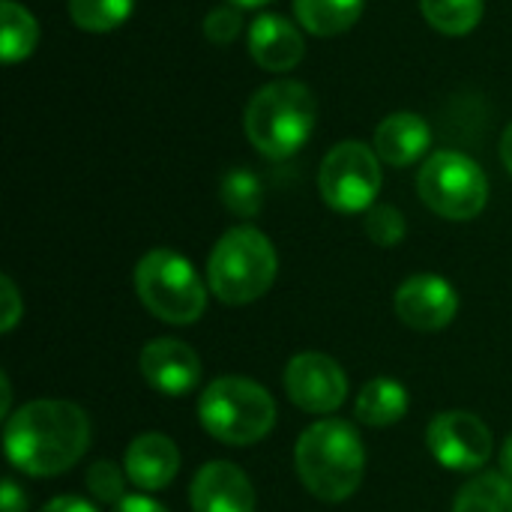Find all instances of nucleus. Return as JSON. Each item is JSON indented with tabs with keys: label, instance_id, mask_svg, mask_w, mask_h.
<instances>
[{
	"label": "nucleus",
	"instance_id": "f257e3e1",
	"mask_svg": "<svg viewBox=\"0 0 512 512\" xmlns=\"http://www.w3.org/2000/svg\"><path fill=\"white\" fill-rule=\"evenodd\" d=\"M90 447L87 414L66 399H36L21 405L3 429L6 459L27 477L66 474Z\"/></svg>",
	"mask_w": 512,
	"mask_h": 512
},
{
	"label": "nucleus",
	"instance_id": "f03ea898",
	"mask_svg": "<svg viewBox=\"0 0 512 512\" xmlns=\"http://www.w3.org/2000/svg\"><path fill=\"white\" fill-rule=\"evenodd\" d=\"M300 483L324 504L348 501L366 474V447L345 420H318L303 429L294 447Z\"/></svg>",
	"mask_w": 512,
	"mask_h": 512
},
{
	"label": "nucleus",
	"instance_id": "7ed1b4c3",
	"mask_svg": "<svg viewBox=\"0 0 512 512\" xmlns=\"http://www.w3.org/2000/svg\"><path fill=\"white\" fill-rule=\"evenodd\" d=\"M318 102L309 84L279 78L258 87L246 105L243 129L252 147L267 159H291L312 138Z\"/></svg>",
	"mask_w": 512,
	"mask_h": 512
},
{
	"label": "nucleus",
	"instance_id": "20e7f679",
	"mask_svg": "<svg viewBox=\"0 0 512 512\" xmlns=\"http://www.w3.org/2000/svg\"><path fill=\"white\" fill-rule=\"evenodd\" d=\"M279 273L270 237L252 225L225 231L207 258V288L225 306H249L261 300Z\"/></svg>",
	"mask_w": 512,
	"mask_h": 512
},
{
	"label": "nucleus",
	"instance_id": "39448f33",
	"mask_svg": "<svg viewBox=\"0 0 512 512\" xmlns=\"http://www.w3.org/2000/svg\"><path fill=\"white\" fill-rule=\"evenodd\" d=\"M198 420L204 432L225 447H252L273 432L276 402L258 381L225 375L201 393Z\"/></svg>",
	"mask_w": 512,
	"mask_h": 512
},
{
	"label": "nucleus",
	"instance_id": "423d86ee",
	"mask_svg": "<svg viewBox=\"0 0 512 512\" xmlns=\"http://www.w3.org/2000/svg\"><path fill=\"white\" fill-rule=\"evenodd\" d=\"M207 291L192 261L174 249H150L135 264V294L165 324H195L207 309Z\"/></svg>",
	"mask_w": 512,
	"mask_h": 512
},
{
	"label": "nucleus",
	"instance_id": "0eeeda50",
	"mask_svg": "<svg viewBox=\"0 0 512 512\" xmlns=\"http://www.w3.org/2000/svg\"><path fill=\"white\" fill-rule=\"evenodd\" d=\"M417 192L423 204L450 222L477 219L489 201L486 171L459 150H435L423 159L417 174Z\"/></svg>",
	"mask_w": 512,
	"mask_h": 512
},
{
	"label": "nucleus",
	"instance_id": "6e6552de",
	"mask_svg": "<svg viewBox=\"0 0 512 512\" xmlns=\"http://www.w3.org/2000/svg\"><path fill=\"white\" fill-rule=\"evenodd\" d=\"M381 183V159L375 147L363 141H342L330 147L318 168L321 198L330 210L342 216L372 210L378 204Z\"/></svg>",
	"mask_w": 512,
	"mask_h": 512
},
{
	"label": "nucleus",
	"instance_id": "1a4fd4ad",
	"mask_svg": "<svg viewBox=\"0 0 512 512\" xmlns=\"http://www.w3.org/2000/svg\"><path fill=\"white\" fill-rule=\"evenodd\" d=\"M492 444V429L471 411H441L426 426V447L447 471H480L492 459Z\"/></svg>",
	"mask_w": 512,
	"mask_h": 512
},
{
	"label": "nucleus",
	"instance_id": "9d476101",
	"mask_svg": "<svg viewBox=\"0 0 512 512\" xmlns=\"http://www.w3.org/2000/svg\"><path fill=\"white\" fill-rule=\"evenodd\" d=\"M282 384H285L288 399L300 411L318 414V417L333 414L348 399V375L333 357L318 354V351L291 357V363L285 366Z\"/></svg>",
	"mask_w": 512,
	"mask_h": 512
},
{
	"label": "nucleus",
	"instance_id": "9b49d317",
	"mask_svg": "<svg viewBox=\"0 0 512 512\" xmlns=\"http://www.w3.org/2000/svg\"><path fill=\"white\" fill-rule=\"evenodd\" d=\"M396 315L402 324L420 333H438L459 315V291L435 273L408 276L396 291Z\"/></svg>",
	"mask_w": 512,
	"mask_h": 512
},
{
	"label": "nucleus",
	"instance_id": "f8f14e48",
	"mask_svg": "<svg viewBox=\"0 0 512 512\" xmlns=\"http://www.w3.org/2000/svg\"><path fill=\"white\" fill-rule=\"evenodd\" d=\"M138 369L144 381L162 396H189L201 381L198 354L180 339H153L141 348Z\"/></svg>",
	"mask_w": 512,
	"mask_h": 512
},
{
	"label": "nucleus",
	"instance_id": "ddd939ff",
	"mask_svg": "<svg viewBox=\"0 0 512 512\" xmlns=\"http://www.w3.org/2000/svg\"><path fill=\"white\" fill-rule=\"evenodd\" d=\"M192 512H255L252 480L234 462H207L189 489Z\"/></svg>",
	"mask_w": 512,
	"mask_h": 512
},
{
	"label": "nucleus",
	"instance_id": "4468645a",
	"mask_svg": "<svg viewBox=\"0 0 512 512\" xmlns=\"http://www.w3.org/2000/svg\"><path fill=\"white\" fill-rule=\"evenodd\" d=\"M249 54L261 69L282 75L300 66L306 54V39L300 27L285 15L264 12L249 24Z\"/></svg>",
	"mask_w": 512,
	"mask_h": 512
},
{
	"label": "nucleus",
	"instance_id": "2eb2a0df",
	"mask_svg": "<svg viewBox=\"0 0 512 512\" xmlns=\"http://www.w3.org/2000/svg\"><path fill=\"white\" fill-rule=\"evenodd\" d=\"M123 471L129 483L141 492H162L174 483L180 471V450L162 432H144L132 438L123 456Z\"/></svg>",
	"mask_w": 512,
	"mask_h": 512
},
{
	"label": "nucleus",
	"instance_id": "dca6fc26",
	"mask_svg": "<svg viewBox=\"0 0 512 512\" xmlns=\"http://www.w3.org/2000/svg\"><path fill=\"white\" fill-rule=\"evenodd\" d=\"M372 147L390 168H408L420 162L432 147V129L417 111H393L375 126Z\"/></svg>",
	"mask_w": 512,
	"mask_h": 512
},
{
	"label": "nucleus",
	"instance_id": "f3484780",
	"mask_svg": "<svg viewBox=\"0 0 512 512\" xmlns=\"http://www.w3.org/2000/svg\"><path fill=\"white\" fill-rule=\"evenodd\" d=\"M411 408L408 390L396 381V378H372L354 405V414L363 426L372 429H384V426H396Z\"/></svg>",
	"mask_w": 512,
	"mask_h": 512
},
{
	"label": "nucleus",
	"instance_id": "a211bd4d",
	"mask_svg": "<svg viewBox=\"0 0 512 512\" xmlns=\"http://www.w3.org/2000/svg\"><path fill=\"white\" fill-rule=\"evenodd\" d=\"M366 0H294V18L312 36H339L363 15Z\"/></svg>",
	"mask_w": 512,
	"mask_h": 512
},
{
	"label": "nucleus",
	"instance_id": "6ab92c4d",
	"mask_svg": "<svg viewBox=\"0 0 512 512\" xmlns=\"http://www.w3.org/2000/svg\"><path fill=\"white\" fill-rule=\"evenodd\" d=\"M39 45V21L18 0L0 3V57L6 66L27 60Z\"/></svg>",
	"mask_w": 512,
	"mask_h": 512
},
{
	"label": "nucleus",
	"instance_id": "aec40b11",
	"mask_svg": "<svg viewBox=\"0 0 512 512\" xmlns=\"http://www.w3.org/2000/svg\"><path fill=\"white\" fill-rule=\"evenodd\" d=\"M453 512H512V480L504 474H477L459 489Z\"/></svg>",
	"mask_w": 512,
	"mask_h": 512
},
{
	"label": "nucleus",
	"instance_id": "412c9836",
	"mask_svg": "<svg viewBox=\"0 0 512 512\" xmlns=\"http://www.w3.org/2000/svg\"><path fill=\"white\" fill-rule=\"evenodd\" d=\"M420 12L444 36L471 33L486 12V0H420Z\"/></svg>",
	"mask_w": 512,
	"mask_h": 512
},
{
	"label": "nucleus",
	"instance_id": "4be33fe9",
	"mask_svg": "<svg viewBox=\"0 0 512 512\" xmlns=\"http://www.w3.org/2000/svg\"><path fill=\"white\" fill-rule=\"evenodd\" d=\"M66 9L78 30L111 33L129 21L135 0H66Z\"/></svg>",
	"mask_w": 512,
	"mask_h": 512
},
{
	"label": "nucleus",
	"instance_id": "5701e85b",
	"mask_svg": "<svg viewBox=\"0 0 512 512\" xmlns=\"http://www.w3.org/2000/svg\"><path fill=\"white\" fill-rule=\"evenodd\" d=\"M219 198L234 216L252 219L264 207V186L258 174H252L249 168H231L219 183Z\"/></svg>",
	"mask_w": 512,
	"mask_h": 512
},
{
	"label": "nucleus",
	"instance_id": "b1692460",
	"mask_svg": "<svg viewBox=\"0 0 512 512\" xmlns=\"http://www.w3.org/2000/svg\"><path fill=\"white\" fill-rule=\"evenodd\" d=\"M363 228H366V237L375 243V246H399L408 234V222L402 216L399 207L393 204H375L372 210H366V219H363Z\"/></svg>",
	"mask_w": 512,
	"mask_h": 512
},
{
	"label": "nucleus",
	"instance_id": "393cba45",
	"mask_svg": "<svg viewBox=\"0 0 512 512\" xmlns=\"http://www.w3.org/2000/svg\"><path fill=\"white\" fill-rule=\"evenodd\" d=\"M126 471H120L111 459H99L87 468V489L99 504L117 507L126 498Z\"/></svg>",
	"mask_w": 512,
	"mask_h": 512
},
{
	"label": "nucleus",
	"instance_id": "a878e982",
	"mask_svg": "<svg viewBox=\"0 0 512 512\" xmlns=\"http://www.w3.org/2000/svg\"><path fill=\"white\" fill-rule=\"evenodd\" d=\"M243 33V15L240 6H216L204 18V36L213 45H231Z\"/></svg>",
	"mask_w": 512,
	"mask_h": 512
},
{
	"label": "nucleus",
	"instance_id": "bb28decb",
	"mask_svg": "<svg viewBox=\"0 0 512 512\" xmlns=\"http://www.w3.org/2000/svg\"><path fill=\"white\" fill-rule=\"evenodd\" d=\"M0 300H3V315H0V330L3 333H12L15 330V324L21 321V315H24V300H21V294H18V288H15V282H12V276H0Z\"/></svg>",
	"mask_w": 512,
	"mask_h": 512
},
{
	"label": "nucleus",
	"instance_id": "cd10ccee",
	"mask_svg": "<svg viewBox=\"0 0 512 512\" xmlns=\"http://www.w3.org/2000/svg\"><path fill=\"white\" fill-rule=\"evenodd\" d=\"M42 512H99L90 501H84V498H75V495H60V498H54V501H48Z\"/></svg>",
	"mask_w": 512,
	"mask_h": 512
},
{
	"label": "nucleus",
	"instance_id": "c85d7f7f",
	"mask_svg": "<svg viewBox=\"0 0 512 512\" xmlns=\"http://www.w3.org/2000/svg\"><path fill=\"white\" fill-rule=\"evenodd\" d=\"M24 510H27V498H24V492H21L12 480H3L0 512H24Z\"/></svg>",
	"mask_w": 512,
	"mask_h": 512
},
{
	"label": "nucleus",
	"instance_id": "c756f323",
	"mask_svg": "<svg viewBox=\"0 0 512 512\" xmlns=\"http://www.w3.org/2000/svg\"><path fill=\"white\" fill-rule=\"evenodd\" d=\"M111 512H168L159 501L147 498V495H126Z\"/></svg>",
	"mask_w": 512,
	"mask_h": 512
},
{
	"label": "nucleus",
	"instance_id": "7c9ffc66",
	"mask_svg": "<svg viewBox=\"0 0 512 512\" xmlns=\"http://www.w3.org/2000/svg\"><path fill=\"white\" fill-rule=\"evenodd\" d=\"M501 162L512 174V123L504 129V138H501Z\"/></svg>",
	"mask_w": 512,
	"mask_h": 512
},
{
	"label": "nucleus",
	"instance_id": "2f4dec72",
	"mask_svg": "<svg viewBox=\"0 0 512 512\" xmlns=\"http://www.w3.org/2000/svg\"><path fill=\"white\" fill-rule=\"evenodd\" d=\"M0 393H3V402H0V414H3V420H9V417H12V414H9L12 390H9V378H6V372L0 375Z\"/></svg>",
	"mask_w": 512,
	"mask_h": 512
},
{
	"label": "nucleus",
	"instance_id": "473e14b6",
	"mask_svg": "<svg viewBox=\"0 0 512 512\" xmlns=\"http://www.w3.org/2000/svg\"><path fill=\"white\" fill-rule=\"evenodd\" d=\"M501 474L512 480V435L504 441V450H501Z\"/></svg>",
	"mask_w": 512,
	"mask_h": 512
},
{
	"label": "nucleus",
	"instance_id": "72a5a7b5",
	"mask_svg": "<svg viewBox=\"0 0 512 512\" xmlns=\"http://www.w3.org/2000/svg\"><path fill=\"white\" fill-rule=\"evenodd\" d=\"M231 6H240V9H261V6H267V3H273V0H228Z\"/></svg>",
	"mask_w": 512,
	"mask_h": 512
}]
</instances>
